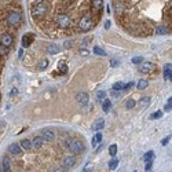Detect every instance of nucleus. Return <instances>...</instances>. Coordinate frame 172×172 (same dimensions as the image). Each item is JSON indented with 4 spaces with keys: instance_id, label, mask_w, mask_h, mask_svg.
Masks as SVG:
<instances>
[{
    "instance_id": "nucleus-1",
    "label": "nucleus",
    "mask_w": 172,
    "mask_h": 172,
    "mask_svg": "<svg viewBox=\"0 0 172 172\" xmlns=\"http://www.w3.org/2000/svg\"><path fill=\"white\" fill-rule=\"evenodd\" d=\"M47 11H48L47 4L43 3V1H39V3H36L35 6H33L32 15L35 17V18H40V17L46 15V12H47Z\"/></svg>"
},
{
    "instance_id": "nucleus-2",
    "label": "nucleus",
    "mask_w": 172,
    "mask_h": 172,
    "mask_svg": "<svg viewBox=\"0 0 172 172\" xmlns=\"http://www.w3.org/2000/svg\"><path fill=\"white\" fill-rule=\"evenodd\" d=\"M56 24H58L59 28L66 29L72 25V20H70V17L66 15V14H59V15L56 17Z\"/></svg>"
},
{
    "instance_id": "nucleus-3",
    "label": "nucleus",
    "mask_w": 172,
    "mask_h": 172,
    "mask_svg": "<svg viewBox=\"0 0 172 172\" xmlns=\"http://www.w3.org/2000/svg\"><path fill=\"white\" fill-rule=\"evenodd\" d=\"M92 25H94V22H92L91 17H83V18L79 21V28H80L81 30H84V32L90 30V29L92 28Z\"/></svg>"
},
{
    "instance_id": "nucleus-4",
    "label": "nucleus",
    "mask_w": 172,
    "mask_h": 172,
    "mask_svg": "<svg viewBox=\"0 0 172 172\" xmlns=\"http://www.w3.org/2000/svg\"><path fill=\"white\" fill-rule=\"evenodd\" d=\"M21 22V14L17 11H11L7 15V24L10 26H17Z\"/></svg>"
},
{
    "instance_id": "nucleus-5",
    "label": "nucleus",
    "mask_w": 172,
    "mask_h": 172,
    "mask_svg": "<svg viewBox=\"0 0 172 172\" xmlns=\"http://www.w3.org/2000/svg\"><path fill=\"white\" fill-rule=\"evenodd\" d=\"M69 150L73 153H76V154H80V153H83L85 150V145H84V142H81V140H73L72 146H70Z\"/></svg>"
},
{
    "instance_id": "nucleus-6",
    "label": "nucleus",
    "mask_w": 172,
    "mask_h": 172,
    "mask_svg": "<svg viewBox=\"0 0 172 172\" xmlns=\"http://www.w3.org/2000/svg\"><path fill=\"white\" fill-rule=\"evenodd\" d=\"M41 138H43L44 140H47V142H52V140L55 139V134H54L52 129L44 128L43 131H41Z\"/></svg>"
},
{
    "instance_id": "nucleus-7",
    "label": "nucleus",
    "mask_w": 172,
    "mask_h": 172,
    "mask_svg": "<svg viewBox=\"0 0 172 172\" xmlns=\"http://www.w3.org/2000/svg\"><path fill=\"white\" fill-rule=\"evenodd\" d=\"M12 41H14V39H12V36L8 35V33H4V35H1V37H0V44H1L3 47H10L12 44Z\"/></svg>"
},
{
    "instance_id": "nucleus-8",
    "label": "nucleus",
    "mask_w": 172,
    "mask_h": 172,
    "mask_svg": "<svg viewBox=\"0 0 172 172\" xmlns=\"http://www.w3.org/2000/svg\"><path fill=\"white\" fill-rule=\"evenodd\" d=\"M76 100L81 106H85L88 103V100H90V95H88L87 92H79L76 95Z\"/></svg>"
},
{
    "instance_id": "nucleus-9",
    "label": "nucleus",
    "mask_w": 172,
    "mask_h": 172,
    "mask_svg": "<svg viewBox=\"0 0 172 172\" xmlns=\"http://www.w3.org/2000/svg\"><path fill=\"white\" fill-rule=\"evenodd\" d=\"M8 152L14 156H20L22 153V146H21V143H11L8 146Z\"/></svg>"
},
{
    "instance_id": "nucleus-10",
    "label": "nucleus",
    "mask_w": 172,
    "mask_h": 172,
    "mask_svg": "<svg viewBox=\"0 0 172 172\" xmlns=\"http://www.w3.org/2000/svg\"><path fill=\"white\" fill-rule=\"evenodd\" d=\"M76 165V158L73 156H70V157H66L64 161H62V167H64L65 169L66 168H72V167H74Z\"/></svg>"
},
{
    "instance_id": "nucleus-11",
    "label": "nucleus",
    "mask_w": 172,
    "mask_h": 172,
    "mask_svg": "<svg viewBox=\"0 0 172 172\" xmlns=\"http://www.w3.org/2000/svg\"><path fill=\"white\" fill-rule=\"evenodd\" d=\"M153 69L152 62H142L139 65V72L140 73H150V70Z\"/></svg>"
},
{
    "instance_id": "nucleus-12",
    "label": "nucleus",
    "mask_w": 172,
    "mask_h": 172,
    "mask_svg": "<svg viewBox=\"0 0 172 172\" xmlns=\"http://www.w3.org/2000/svg\"><path fill=\"white\" fill-rule=\"evenodd\" d=\"M59 51H61V47L58 44H50L47 47V52L51 54V55H55V54H58Z\"/></svg>"
},
{
    "instance_id": "nucleus-13",
    "label": "nucleus",
    "mask_w": 172,
    "mask_h": 172,
    "mask_svg": "<svg viewBox=\"0 0 172 172\" xmlns=\"http://www.w3.org/2000/svg\"><path fill=\"white\" fill-rule=\"evenodd\" d=\"M43 142H44V139L41 138V136H36V138H33V139H32L33 147L36 149V150H39V149L43 146Z\"/></svg>"
},
{
    "instance_id": "nucleus-14",
    "label": "nucleus",
    "mask_w": 172,
    "mask_h": 172,
    "mask_svg": "<svg viewBox=\"0 0 172 172\" xmlns=\"http://www.w3.org/2000/svg\"><path fill=\"white\" fill-rule=\"evenodd\" d=\"M105 127V121H103V119H98V120L92 124V129L94 131H100V129L103 128Z\"/></svg>"
},
{
    "instance_id": "nucleus-15",
    "label": "nucleus",
    "mask_w": 172,
    "mask_h": 172,
    "mask_svg": "<svg viewBox=\"0 0 172 172\" xmlns=\"http://www.w3.org/2000/svg\"><path fill=\"white\" fill-rule=\"evenodd\" d=\"M164 79L165 80H169V77H171V74H172V64H167L164 66Z\"/></svg>"
},
{
    "instance_id": "nucleus-16",
    "label": "nucleus",
    "mask_w": 172,
    "mask_h": 172,
    "mask_svg": "<svg viewBox=\"0 0 172 172\" xmlns=\"http://www.w3.org/2000/svg\"><path fill=\"white\" fill-rule=\"evenodd\" d=\"M150 102H152L150 96H142L139 99V106L140 108H147V106H150Z\"/></svg>"
},
{
    "instance_id": "nucleus-17",
    "label": "nucleus",
    "mask_w": 172,
    "mask_h": 172,
    "mask_svg": "<svg viewBox=\"0 0 172 172\" xmlns=\"http://www.w3.org/2000/svg\"><path fill=\"white\" fill-rule=\"evenodd\" d=\"M21 146H22L24 150H30L33 147V143H32V140H29V139H22L21 140Z\"/></svg>"
},
{
    "instance_id": "nucleus-18",
    "label": "nucleus",
    "mask_w": 172,
    "mask_h": 172,
    "mask_svg": "<svg viewBox=\"0 0 172 172\" xmlns=\"http://www.w3.org/2000/svg\"><path fill=\"white\" fill-rule=\"evenodd\" d=\"M33 37H35V35H25L24 39H22V46H24V47H28L29 44L33 41L32 40Z\"/></svg>"
},
{
    "instance_id": "nucleus-19",
    "label": "nucleus",
    "mask_w": 172,
    "mask_h": 172,
    "mask_svg": "<svg viewBox=\"0 0 172 172\" xmlns=\"http://www.w3.org/2000/svg\"><path fill=\"white\" fill-rule=\"evenodd\" d=\"M92 7L96 11L102 10V7H103V0H92Z\"/></svg>"
},
{
    "instance_id": "nucleus-20",
    "label": "nucleus",
    "mask_w": 172,
    "mask_h": 172,
    "mask_svg": "<svg viewBox=\"0 0 172 172\" xmlns=\"http://www.w3.org/2000/svg\"><path fill=\"white\" fill-rule=\"evenodd\" d=\"M149 85V81L146 80V79H142V80L138 81V84H136V88L138 90H146Z\"/></svg>"
},
{
    "instance_id": "nucleus-21",
    "label": "nucleus",
    "mask_w": 172,
    "mask_h": 172,
    "mask_svg": "<svg viewBox=\"0 0 172 172\" xmlns=\"http://www.w3.org/2000/svg\"><path fill=\"white\" fill-rule=\"evenodd\" d=\"M100 140H102V134H100V132H98V134H96V135L92 138L91 145L94 146V147H95V146H98V145L100 143Z\"/></svg>"
},
{
    "instance_id": "nucleus-22",
    "label": "nucleus",
    "mask_w": 172,
    "mask_h": 172,
    "mask_svg": "<svg viewBox=\"0 0 172 172\" xmlns=\"http://www.w3.org/2000/svg\"><path fill=\"white\" fill-rule=\"evenodd\" d=\"M58 69H59V72L62 73V74H66V73H68V66L65 64V61H59V62H58Z\"/></svg>"
},
{
    "instance_id": "nucleus-23",
    "label": "nucleus",
    "mask_w": 172,
    "mask_h": 172,
    "mask_svg": "<svg viewBox=\"0 0 172 172\" xmlns=\"http://www.w3.org/2000/svg\"><path fill=\"white\" fill-rule=\"evenodd\" d=\"M110 108H112V103H110V100H109V99H105L103 102H102V110H103L105 113H108L109 110H110Z\"/></svg>"
},
{
    "instance_id": "nucleus-24",
    "label": "nucleus",
    "mask_w": 172,
    "mask_h": 172,
    "mask_svg": "<svg viewBox=\"0 0 172 172\" xmlns=\"http://www.w3.org/2000/svg\"><path fill=\"white\" fill-rule=\"evenodd\" d=\"M3 172H11V165H10V160L4 158L3 160Z\"/></svg>"
},
{
    "instance_id": "nucleus-25",
    "label": "nucleus",
    "mask_w": 172,
    "mask_h": 172,
    "mask_svg": "<svg viewBox=\"0 0 172 172\" xmlns=\"http://www.w3.org/2000/svg\"><path fill=\"white\" fill-rule=\"evenodd\" d=\"M124 87H125V84L124 83H121V81H117V83H114L113 84V91H121V90H124Z\"/></svg>"
},
{
    "instance_id": "nucleus-26",
    "label": "nucleus",
    "mask_w": 172,
    "mask_h": 172,
    "mask_svg": "<svg viewBox=\"0 0 172 172\" xmlns=\"http://www.w3.org/2000/svg\"><path fill=\"white\" fill-rule=\"evenodd\" d=\"M153 158H154V152H153V150L147 152L143 156V161H145V163H147V161H153Z\"/></svg>"
},
{
    "instance_id": "nucleus-27",
    "label": "nucleus",
    "mask_w": 172,
    "mask_h": 172,
    "mask_svg": "<svg viewBox=\"0 0 172 172\" xmlns=\"http://www.w3.org/2000/svg\"><path fill=\"white\" fill-rule=\"evenodd\" d=\"M135 105H136V102L132 98H129V99H127V102H125V108L127 109H134L135 108Z\"/></svg>"
},
{
    "instance_id": "nucleus-28",
    "label": "nucleus",
    "mask_w": 172,
    "mask_h": 172,
    "mask_svg": "<svg viewBox=\"0 0 172 172\" xmlns=\"http://www.w3.org/2000/svg\"><path fill=\"white\" fill-rule=\"evenodd\" d=\"M117 165H119V160L117 158H112V160L109 161V168L110 169H116Z\"/></svg>"
},
{
    "instance_id": "nucleus-29",
    "label": "nucleus",
    "mask_w": 172,
    "mask_h": 172,
    "mask_svg": "<svg viewBox=\"0 0 172 172\" xmlns=\"http://www.w3.org/2000/svg\"><path fill=\"white\" fill-rule=\"evenodd\" d=\"M94 52H95L96 55H100V56L106 55V51H103V50H102L100 47H98V46H95V47H94Z\"/></svg>"
},
{
    "instance_id": "nucleus-30",
    "label": "nucleus",
    "mask_w": 172,
    "mask_h": 172,
    "mask_svg": "<svg viewBox=\"0 0 172 172\" xmlns=\"http://www.w3.org/2000/svg\"><path fill=\"white\" fill-rule=\"evenodd\" d=\"M96 99L99 100V102H103V100L106 99V92H105V91H99L98 94H96Z\"/></svg>"
},
{
    "instance_id": "nucleus-31",
    "label": "nucleus",
    "mask_w": 172,
    "mask_h": 172,
    "mask_svg": "<svg viewBox=\"0 0 172 172\" xmlns=\"http://www.w3.org/2000/svg\"><path fill=\"white\" fill-rule=\"evenodd\" d=\"M48 66V59H41L40 64H39V70H44V69H47Z\"/></svg>"
},
{
    "instance_id": "nucleus-32",
    "label": "nucleus",
    "mask_w": 172,
    "mask_h": 172,
    "mask_svg": "<svg viewBox=\"0 0 172 172\" xmlns=\"http://www.w3.org/2000/svg\"><path fill=\"white\" fill-rule=\"evenodd\" d=\"M109 154L112 157H114L117 154V145H112L110 147H109Z\"/></svg>"
},
{
    "instance_id": "nucleus-33",
    "label": "nucleus",
    "mask_w": 172,
    "mask_h": 172,
    "mask_svg": "<svg viewBox=\"0 0 172 172\" xmlns=\"http://www.w3.org/2000/svg\"><path fill=\"white\" fill-rule=\"evenodd\" d=\"M160 117H163V112H161V110H157V112H154L152 116H150V119H152V120H157V119H160Z\"/></svg>"
},
{
    "instance_id": "nucleus-34",
    "label": "nucleus",
    "mask_w": 172,
    "mask_h": 172,
    "mask_svg": "<svg viewBox=\"0 0 172 172\" xmlns=\"http://www.w3.org/2000/svg\"><path fill=\"white\" fill-rule=\"evenodd\" d=\"M92 169H94V164L92 163H87L84 165V168H83V172H91Z\"/></svg>"
},
{
    "instance_id": "nucleus-35",
    "label": "nucleus",
    "mask_w": 172,
    "mask_h": 172,
    "mask_svg": "<svg viewBox=\"0 0 172 172\" xmlns=\"http://www.w3.org/2000/svg\"><path fill=\"white\" fill-rule=\"evenodd\" d=\"M142 61H143L142 56H134V58H132V64L139 65V64H142Z\"/></svg>"
},
{
    "instance_id": "nucleus-36",
    "label": "nucleus",
    "mask_w": 172,
    "mask_h": 172,
    "mask_svg": "<svg viewBox=\"0 0 172 172\" xmlns=\"http://www.w3.org/2000/svg\"><path fill=\"white\" fill-rule=\"evenodd\" d=\"M167 32H168V30H167V28H164V26H161V28H157V30H156L157 35H165Z\"/></svg>"
},
{
    "instance_id": "nucleus-37",
    "label": "nucleus",
    "mask_w": 172,
    "mask_h": 172,
    "mask_svg": "<svg viewBox=\"0 0 172 172\" xmlns=\"http://www.w3.org/2000/svg\"><path fill=\"white\" fill-rule=\"evenodd\" d=\"M73 47V40H66L64 43V48H66V50H69V48Z\"/></svg>"
},
{
    "instance_id": "nucleus-38",
    "label": "nucleus",
    "mask_w": 172,
    "mask_h": 172,
    "mask_svg": "<svg viewBox=\"0 0 172 172\" xmlns=\"http://www.w3.org/2000/svg\"><path fill=\"white\" fill-rule=\"evenodd\" d=\"M80 55L81 56H88V55H90V51H88L87 48H81V50H80Z\"/></svg>"
},
{
    "instance_id": "nucleus-39",
    "label": "nucleus",
    "mask_w": 172,
    "mask_h": 172,
    "mask_svg": "<svg viewBox=\"0 0 172 172\" xmlns=\"http://www.w3.org/2000/svg\"><path fill=\"white\" fill-rule=\"evenodd\" d=\"M169 139H171V135H168V136H165L164 139L161 140V145L163 146H165V145H168V142H169Z\"/></svg>"
},
{
    "instance_id": "nucleus-40",
    "label": "nucleus",
    "mask_w": 172,
    "mask_h": 172,
    "mask_svg": "<svg viewBox=\"0 0 172 172\" xmlns=\"http://www.w3.org/2000/svg\"><path fill=\"white\" fill-rule=\"evenodd\" d=\"M72 142H73V139H70V138L65 140V146H66V149H68V150L70 149V146H72Z\"/></svg>"
},
{
    "instance_id": "nucleus-41",
    "label": "nucleus",
    "mask_w": 172,
    "mask_h": 172,
    "mask_svg": "<svg viewBox=\"0 0 172 172\" xmlns=\"http://www.w3.org/2000/svg\"><path fill=\"white\" fill-rule=\"evenodd\" d=\"M152 167H153V161H147V163H146V167H145L146 172L150 171V169H152Z\"/></svg>"
},
{
    "instance_id": "nucleus-42",
    "label": "nucleus",
    "mask_w": 172,
    "mask_h": 172,
    "mask_svg": "<svg viewBox=\"0 0 172 172\" xmlns=\"http://www.w3.org/2000/svg\"><path fill=\"white\" fill-rule=\"evenodd\" d=\"M17 94H18V88L14 87V88L11 90V91H10V96H15Z\"/></svg>"
},
{
    "instance_id": "nucleus-43",
    "label": "nucleus",
    "mask_w": 172,
    "mask_h": 172,
    "mask_svg": "<svg viewBox=\"0 0 172 172\" xmlns=\"http://www.w3.org/2000/svg\"><path fill=\"white\" fill-rule=\"evenodd\" d=\"M117 65H119V61H116V59L110 61V66H112V68H114V66H117Z\"/></svg>"
},
{
    "instance_id": "nucleus-44",
    "label": "nucleus",
    "mask_w": 172,
    "mask_h": 172,
    "mask_svg": "<svg viewBox=\"0 0 172 172\" xmlns=\"http://www.w3.org/2000/svg\"><path fill=\"white\" fill-rule=\"evenodd\" d=\"M171 109H172V105L167 103V106H165V110H167V112H169V110H171Z\"/></svg>"
},
{
    "instance_id": "nucleus-45",
    "label": "nucleus",
    "mask_w": 172,
    "mask_h": 172,
    "mask_svg": "<svg viewBox=\"0 0 172 172\" xmlns=\"http://www.w3.org/2000/svg\"><path fill=\"white\" fill-rule=\"evenodd\" d=\"M109 28H110V22L106 21V22H105V29H109Z\"/></svg>"
},
{
    "instance_id": "nucleus-46",
    "label": "nucleus",
    "mask_w": 172,
    "mask_h": 172,
    "mask_svg": "<svg viewBox=\"0 0 172 172\" xmlns=\"http://www.w3.org/2000/svg\"><path fill=\"white\" fill-rule=\"evenodd\" d=\"M112 95L114 96V98H119V96H120V95H119V92L116 94V91H113V92H112Z\"/></svg>"
},
{
    "instance_id": "nucleus-47",
    "label": "nucleus",
    "mask_w": 172,
    "mask_h": 172,
    "mask_svg": "<svg viewBox=\"0 0 172 172\" xmlns=\"http://www.w3.org/2000/svg\"><path fill=\"white\" fill-rule=\"evenodd\" d=\"M22 54H24V50H20V51H18V58H21Z\"/></svg>"
},
{
    "instance_id": "nucleus-48",
    "label": "nucleus",
    "mask_w": 172,
    "mask_h": 172,
    "mask_svg": "<svg viewBox=\"0 0 172 172\" xmlns=\"http://www.w3.org/2000/svg\"><path fill=\"white\" fill-rule=\"evenodd\" d=\"M54 172H65V168H58V169H55Z\"/></svg>"
},
{
    "instance_id": "nucleus-49",
    "label": "nucleus",
    "mask_w": 172,
    "mask_h": 172,
    "mask_svg": "<svg viewBox=\"0 0 172 172\" xmlns=\"http://www.w3.org/2000/svg\"><path fill=\"white\" fill-rule=\"evenodd\" d=\"M168 103H169V105H172V98H169V99H168Z\"/></svg>"
},
{
    "instance_id": "nucleus-50",
    "label": "nucleus",
    "mask_w": 172,
    "mask_h": 172,
    "mask_svg": "<svg viewBox=\"0 0 172 172\" xmlns=\"http://www.w3.org/2000/svg\"><path fill=\"white\" fill-rule=\"evenodd\" d=\"M169 81H172V74H171V77H169Z\"/></svg>"
},
{
    "instance_id": "nucleus-51",
    "label": "nucleus",
    "mask_w": 172,
    "mask_h": 172,
    "mask_svg": "<svg viewBox=\"0 0 172 172\" xmlns=\"http://www.w3.org/2000/svg\"><path fill=\"white\" fill-rule=\"evenodd\" d=\"M134 172H136V171H134Z\"/></svg>"
}]
</instances>
